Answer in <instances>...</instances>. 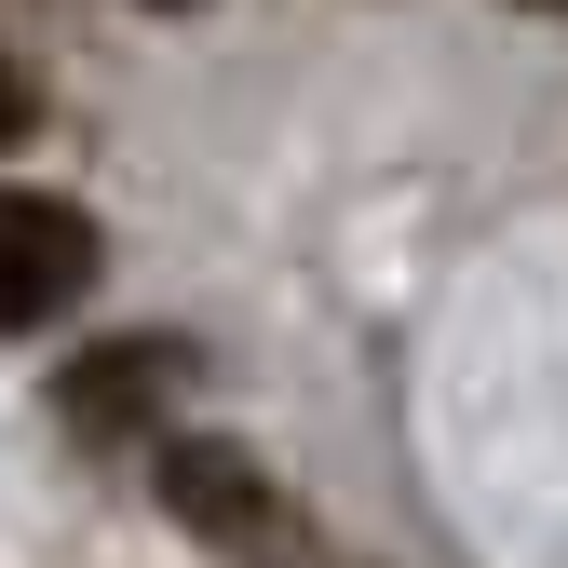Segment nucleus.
I'll use <instances>...</instances> for the list:
<instances>
[{"label": "nucleus", "instance_id": "1", "mask_svg": "<svg viewBox=\"0 0 568 568\" xmlns=\"http://www.w3.org/2000/svg\"><path fill=\"white\" fill-rule=\"evenodd\" d=\"M95 217L54 190H0V325H68L95 298Z\"/></svg>", "mask_w": 568, "mask_h": 568}, {"label": "nucleus", "instance_id": "2", "mask_svg": "<svg viewBox=\"0 0 568 568\" xmlns=\"http://www.w3.org/2000/svg\"><path fill=\"white\" fill-rule=\"evenodd\" d=\"M163 501H176L190 541H217V555H244V568H271L284 541H298L284 487H271L244 447H217V434H176V447H163Z\"/></svg>", "mask_w": 568, "mask_h": 568}, {"label": "nucleus", "instance_id": "3", "mask_svg": "<svg viewBox=\"0 0 568 568\" xmlns=\"http://www.w3.org/2000/svg\"><path fill=\"white\" fill-rule=\"evenodd\" d=\"M176 379H190L176 338H109V352H82V366L54 379V419H68V434H135Z\"/></svg>", "mask_w": 568, "mask_h": 568}, {"label": "nucleus", "instance_id": "4", "mask_svg": "<svg viewBox=\"0 0 568 568\" xmlns=\"http://www.w3.org/2000/svg\"><path fill=\"white\" fill-rule=\"evenodd\" d=\"M28 122H41V109H28V82H14V54H0V150H14Z\"/></svg>", "mask_w": 568, "mask_h": 568}, {"label": "nucleus", "instance_id": "5", "mask_svg": "<svg viewBox=\"0 0 568 568\" xmlns=\"http://www.w3.org/2000/svg\"><path fill=\"white\" fill-rule=\"evenodd\" d=\"M150 14H190V0H150Z\"/></svg>", "mask_w": 568, "mask_h": 568}, {"label": "nucleus", "instance_id": "6", "mask_svg": "<svg viewBox=\"0 0 568 568\" xmlns=\"http://www.w3.org/2000/svg\"><path fill=\"white\" fill-rule=\"evenodd\" d=\"M541 14H555V0H541Z\"/></svg>", "mask_w": 568, "mask_h": 568}]
</instances>
